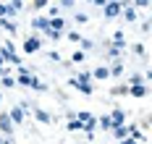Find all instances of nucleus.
Segmentation results:
<instances>
[{
  "label": "nucleus",
  "instance_id": "1",
  "mask_svg": "<svg viewBox=\"0 0 152 144\" xmlns=\"http://www.w3.org/2000/svg\"><path fill=\"white\" fill-rule=\"evenodd\" d=\"M71 87H76L84 95H92V71H81L76 79H71Z\"/></svg>",
  "mask_w": 152,
  "mask_h": 144
},
{
  "label": "nucleus",
  "instance_id": "2",
  "mask_svg": "<svg viewBox=\"0 0 152 144\" xmlns=\"http://www.w3.org/2000/svg\"><path fill=\"white\" fill-rule=\"evenodd\" d=\"M0 55H3V60H11V63H16V65H24V63H21V58L16 55V45L11 42V39H5V42H3Z\"/></svg>",
  "mask_w": 152,
  "mask_h": 144
},
{
  "label": "nucleus",
  "instance_id": "3",
  "mask_svg": "<svg viewBox=\"0 0 152 144\" xmlns=\"http://www.w3.org/2000/svg\"><path fill=\"white\" fill-rule=\"evenodd\" d=\"M13 121H11V115H8V113H0V131H3V134H5V136H11V134H13Z\"/></svg>",
  "mask_w": 152,
  "mask_h": 144
},
{
  "label": "nucleus",
  "instance_id": "4",
  "mask_svg": "<svg viewBox=\"0 0 152 144\" xmlns=\"http://www.w3.org/2000/svg\"><path fill=\"white\" fill-rule=\"evenodd\" d=\"M110 123H113V128H121V126H126V113H123L121 108H115V110L110 113Z\"/></svg>",
  "mask_w": 152,
  "mask_h": 144
},
{
  "label": "nucleus",
  "instance_id": "5",
  "mask_svg": "<svg viewBox=\"0 0 152 144\" xmlns=\"http://www.w3.org/2000/svg\"><path fill=\"white\" fill-rule=\"evenodd\" d=\"M102 11H105V18H115V16L123 11V3H105V8H102Z\"/></svg>",
  "mask_w": 152,
  "mask_h": 144
},
{
  "label": "nucleus",
  "instance_id": "6",
  "mask_svg": "<svg viewBox=\"0 0 152 144\" xmlns=\"http://www.w3.org/2000/svg\"><path fill=\"white\" fill-rule=\"evenodd\" d=\"M31 26H34L37 32H42V34H45L47 29H50V18H47V16H37L34 21H31Z\"/></svg>",
  "mask_w": 152,
  "mask_h": 144
},
{
  "label": "nucleus",
  "instance_id": "7",
  "mask_svg": "<svg viewBox=\"0 0 152 144\" xmlns=\"http://www.w3.org/2000/svg\"><path fill=\"white\" fill-rule=\"evenodd\" d=\"M39 47H42V39H39V37H29V39L24 42V52H37Z\"/></svg>",
  "mask_w": 152,
  "mask_h": 144
},
{
  "label": "nucleus",
  "instance_id": "8",
  "mask_svg": "<svg viewBox=\"0 0 152 144\" xmlns=\"http://www.w3.org/2000/svg\"><path fill=\"white\" fill-rule=\"evenodd\" d=\"M50 29H53V32H58V34H63V29H66V18H63V16L50 18Z\"/></svg>",
  "mask_w": 152,
  "mask_h": 144
},
{
  "label": "nucleus",
  "instance_id": "9",
  "mask_svg": "<svg viewBox=\"0 0 152 144\" xmlns=\"http://www.w3.org/2000/svg\"><path fill=\"white\" fill-rule=\"evenodd\" d=\"M123 18H126V21H137V8H134V5H126V3H123Z\"/></svg>",
  "mask_w": 152,
  "mask_h": 144
},
{
  "label": "nucleus",
  "instance_id": "10",
  "mask_svg": "<svg viewBox=\"0 0 152 144\" xmlns=\"http://www.w3.org/2000/svg\"><path fill=\"white\" fill-rule=\"evenodd\" d=\"M8 115H11V121H13V123H21V121H24V108H21V105H16Z\"/></svg>",
  "mask_w": 152,
  "mask_h": 144
},
{
  "label": "nucleus",
  "instance_id": "11",
  "mask_svg": "<svg viewBox=\"0 0 152 144\" xmlns=\"http://www.w3.org/2000/svg\"><path fill=\"white\" fill-rule=\"evenodd\" d=\"M92 76H94V79H107V76H110V68H107V65H97V68L92 71Z\"/></svg>",
  "mask_w": 152,
  "mask_h": 144
},
{
  "label": "nucleus",
  "instance_id": "12",
  "mask_svg": "<svg viewBox=\"0 0 152 144\" xmlns=\"http://www.w3.org/2000/svg\"><path fill=\"white\" fill-rule=\"evenodd\" d=\"M0 29H5L8 34H16L18 29H16V24L11 21V18H0Z\"/></svg>",
  "mask_w": 152,
  "mask_h": 144
},
{
  "label": "nucleus",
  "instance_id": "13",
  "mask_svg": "<svg viewBox=\"0 0 152 144\" xmlns=\"http://www.w3.org/2000/svg\"><path fill=\"white\" fill-rule=\"evenodd\" d=\"M81 126H84V131H87V134H92V131L97 128V118H94V115H89V118H87Z\"/></svg>",
  "mask_w": 152,
  "mask_h": 144
},
{
  "label": "nucleus",
  "instance_id": "14",
  "mask_svg": "<svg viewBox=\"0 0 152 144\" xmlns=\"http://www.w3.org/2000/svg\"><path fill=\"white\" fill-rule=\"evenodd\" d=\"M129 95H134V97H144V95H147V87H144V84H139V87H129Z\"/></svg>",
  "mask_w": 152,
  "mask_h": 144
},
{
  "label": "nucleus",
  "instance_id": "15",
  "mask_svg": "<svg viewBox=\"0 0 152 144\" xmlns=\"http://www.w3.org/2000/svg\"><path fill=\"white\" fill-rule=\"evenodd\" d=\"M97 126H100V128H105V131H107V128L113 131V123H110V115H102V118H97Z\"/></svg>",
  "mask_w": 152,
  "mask_h": 144
},
{
  "label": "nucleus",
  "instance_id": "16",
  "mask_svg": "<svg viewBox=\"0 0 152 144\" xmlns=\"http://www.w3.org/2000/svg\"><path fill=\"white\" fill-rule=\"evenodd\" d=\"M34 118H37V121H39V123H50V115H47L45 110H39V108H37V110H34Z\"/></svg>",
  "mask_w": 152,
  "mask_h": 144
},
{
  "label": "nucleus",
  "instance_id": "17",
  "mask_svg": "<svg viewBox=\"0 0 152 144\" xmlns=\"http://www.w3.org/2000/svg\"><path fill=\"white\" fill-rule=\"evenodd\" d=\"M110 73H113V76H121V73H123V63H121V60H115V63L110 65Z\"/></svg>",
  "mask_w": 152,
  "mask_h": 144
},
{
  "label": "nucleus",
  "instance_id": "18",
  "mask_svg": "<svg viewBox=\"0 0 152 144\" xmlns=\"http://www.w3.org/2000/svg\"><path fill=\"white\" fill-rule=\"evenodd\" d=\"M113 134H115V136H118V139H126V136H129V126H121V128H113Z\"/></svg>",
  "mask_w": 152,
  "mask_h": 144
},
{
  "label": "nucleus",
  "instance_id": "19",
  "mask_svg": "<svg viewBox=\"0 0 152 144\" xmlns=\"http://www.w3.org/2000/svg\"><path fill=\"white\" fill-rule=\"evenodd\" d=\"M68 131H84V126H81V121H76V118H71V121H68Z\"/></svg>",
  "mask_w": 152,
  "mask_h": 144
},
{
  "label": "nucleus",
  "instance_id": "20",
  "mask_svg": "<svg viewBox=\"0 0 152 144\" xmlns=\"http://www.w3.org/2000/svg\"><path fill=\"white\" fill-rule=\"evenodd\" d=\"M81 60H84V50H76L71 55V63H81Z\"/></svg>",
  "mask_w": 152,
  "mask_h": 144
},
{
  "label": "nucleus",
  "instance_id": "21",
  "mask_svg": "<svg viewBox=\"0 0 152 144\" xmlns=\"http://www.w3.org/2000/svg\"><path fill=\"white\" fill-rule=\"evenodd\" d=\"M79 45H81V50H84V52L94 47V42H92V39H84V37H81V42H79Z\"/></svg>",
  "mask_w": 152,
  "mask_h": 144
},
{
  "label": "nucleus",
  "instance_id": "22",
  "mask_svg": "<svg viewBox=\"0 0 152 144\" xmlns=\"http://www.w3.org/2000/svg\"><path fill=\"white\" fill-rule=\"evenodd\" d=\"M129 84H131V87H139V84H144V79H142L139 73H134V76L129 79Z\"/></svg>",
  "mask_w": 152,
  "mask_h": 144
},
{
  "label": "nucleus",
  "instance_id": "23",
  "mask_svg": "<svg viewBox=\"0 0 152 144\" xmlns=\"http://www.w3.org/2000/svg\"><path fill=\"white\" fill-rule=\"evenodd\" d=\"M105 58H110V60H113V58H118V50H115V47H107V50H105Z\"/></svg>",
  "mask_w": 152,
  "mask_h": 144
},
{
  "label": "nucleus",
  "instance_id": "24",
  "mask_svg": "<svg viewBox=\"0 0 152 144\" xmlns=\"http://www.w3.org/2000/svg\"><path fill=\"white\" fill-rule=\"evenodd\" d=\"M3 87H16V79L13 76H3Z\"/></svg>",
  "mask_w": 152,
  "mask_h": 144
},
{
  "label": "nucleus",
  "instance_id": "25",
  "mask_svg": "<svg viewBox=\"0 0 152 144\" xmlns=\"http://www.w3.org/2000/svg\"><path fill=\"white\" fill-rule=\"evenodd\" d=\"M45 37H50V39H61L63 34H58V32H53V29H47V32H45Z\"/></svg>",
  "mask_w": 152,
  "mask_h": 144
},
{
  "label": "nucleus",
  "instance_id": "26",
  "mask_svg": "<svg viewBox=\"0 0 152 144\" xmlns=\"http://www.w3.org/2000/svg\"><path fill=\"white\" fill-rule=\"evenodd\" d=\"M68 39H71V42H81V34L79 32H68Z\"/></svg>",
  "mask_w": 152,
  "mask_h": 144
},
{
  "label": "nucleus",
  "instance_id": "27",
  "mask_svg": "<svg viewBox=\"0 0 152 144\" xmlns=\"http://www.w3.org/2000/svg\"><path fill=\"white\" fill-rule=\"evenodd\" d=\"M113 95H129V87L123 84V87H118V89H113Z\"/></svg>",
  "mask_w": 152,
  "mask_h": 144
},
{
  "label": "nucleus",
  "instance_id": "28",
  "mask_svg": "<svg viewBox=\"0 0 152 144\" xmlns=\"http://www.w3.org/2000/svg\"><path fill=\"white\" fill-rule=\"evenodd\" d=\"M11 8H13L16 13H18V11H21V8H24V3H21V0H13V3H11Z\"/></svg>",
  "mask_w": 152,
  "mask_h": 144
},
{
  "label": "nucleus",
  "instance_id": "29",
  "mask_svg": "<svg viewBox=\"0 0 152 144\" xmlns=\"http://www.w3.org/2000/svg\"><path fill=\"white\" fill-rule=\"evenodd\" d=\"M45 5H47V0H34V8H37V11H42Z\"/></svg>",
  "mask_w": 152,
  "mask_h": 144
},
{
  "label": "nucleus",
  "instance_id": "30",
  "mask_svg": "<svg viewBox=\"0 0 152 144\" xmlns=\"http://www.w3.org/2000/svg\"><path fill=\"white\" fill-rule=\"evenodd\" d=\"M63 8H66V11H68V8H74V0H63V5H61V11Z\"/></svg>",
  "mask_w": 152,
  "mask_h": 144
},
{
  "label": "nucleus",
  "instance_id": "31",
  "mask_svg": "<svg viewBox=\"0 0 152 144\" xmlns=\"http://www.w3.org/2000/svg\"><path fill=\"white\" fill-rule=\"evenodd\" d=\"M76 21L79 24H87V13H76Z\"/></svg>",
  "mask_w": 152,
  "mask_h": 144
},
{
  "label": "nucleus",
  "instance_id": "32",
  "mask_svg": "<svg viewBox=\"0 0 152 144\" xmlns=\"http://www.w3.org/2000/svg\"><path fill=\"white\" fill-rule=\"evenodd\" d=\"M134 52L137 55H144V45H134Z\"/></svg>",
  "mask_w": 152,
  "mask_h": 144
},
{
  "label": "nucleus",
  "instance_id": "33",
  "mask_svg": "<svg viewBox=\"0 0 152 144\" xmlns=\"http://www.w3.org/2000/svg\"><path fill=\"white\" fill-rule=\"evenodd\" d=\"M121 144H137V142H134V139H131V136H126V139H123Z\"/></svg>",
  "mask_w": 152,
  "mask_h": 144
},
{
  "label": "nucleus",
  "instance_id": "34",
  "mask_svg": "<svg viewBox=\"0 0 152 144\" xmlns=\"http://www.w3.org/2000/svg\"><path fill=\"white\" fill-rule=\"evenodd\" d=\"M0 144H5V139H0Z\"/></svg>",
  "mask_w": 152,
  "mask_h": 144
},
{
  "label": "nucleus",
  "instance_id": "35",
  "mask_svg": "<svg viewBox=\"0 0 152 144\" xmlns=\"http://www.w3.org/2000/svg\"><path fill=\"white\" fill-rule=\"evenodd\" d=\"M0 102H3V95H0Z\"/></svg>",
  "mask_w": 152,
  "mask_h": 144
},
{
  "label": "nucleus",
  "instance_id": "36",
  "mask_svg": "<svg viewBox=\"0 0 152 144\" xmlns=\"http://www.w3.org/2000/svg\"><path fill=\"white\" fill-rule=\"evenodd\" d=\"M150 11H152V3H150Z\"/></svg>",
  "mask_w": 152,
  "mask_h": 144
}]
</instances>
